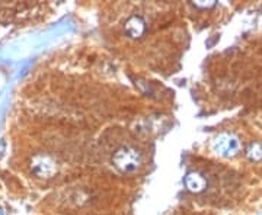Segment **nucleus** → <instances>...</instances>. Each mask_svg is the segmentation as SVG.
<instances>
[{
  "label": "nucleus",
  "mask_w": 262,
  "mask_h": 215,
  "mask_svg": "<svg viewBox=\"0 0 262 215\" xmlns=\"http://www.w3.org/2000/svg\"><path fill=\"white\" fill-rule=\"evenodd\" d=\"M241 149L239 138L230 132H222L211 142V150L220 157H233Z\"/></svg>",
  "instance_id": "f03ea898"
},
{
  "label": "nucleus",
  "mask_w": 262,
  "mask_h": 215,
  "mask_svg": "<svg viewBox=\"0 0 262 215\" xmlns=\"http://www.w3.org/2000/svg\"><path fill=\"white\" fill-rule=\"evenodd\" d=\"M245 156L246 159L252 163H259L262 161V144L253 141L251 144H248V147L245 149Z\"/></svg>",
  "instance_id": "423d86ee"
},
{
  "label": "nucleus",
  "mask_w": 262,
  "mask_h": 215,
  "mask_svg": "<svg viewBox=\"0 0 262 215\" xmlns=\"http://www.w3.org/2000/svg\"><path fill=\"white\" fill-rule=\"evenodd\" d=\"M39 161H35V164H34V170L37 172L38 175H41V176H50V175H53L54 173V163L51 161V160L48 159V157H37Z\"/></svg>",
  "instance_id": "39448f33"
},
{
  "label": "nucleus",
  "mask_w": 262,
  "mask_h": 215,
  "mask_svg": "<svg viewBox=\"0 0 262 215\" xmlns=\"http://www.w3.org/2000/svg\"><path fill=\"white\" fill-rule=\"evenodd\" d=\"M184 183L187 190L191 194H201L207 189V179L203 173L196 172V170H191L188 172L187 176L184 179Z\"/></svg>",
  "instance_id": "20e7f679"
},
{
  "label": "nucleus",
  "mask_w": 262,
  "mask_h": 215,
  "mask_svg": "<svg viewBox=\"0 0 262 215\" xmlns=\"http://www.w3.org/2000/svg\"><path fill=\"white\" fill-rule=\"evenodd\" d=\"M141 163H143L141 153L130 146H122L117 149L113 156V166L122 175L136 173L141 168Z\"/></svg>",
  "instance_id": "f257e3e1"
},
{
  "label": "nucleus",
  "mask_w": 262,
  "mask_h": 215,
  "mask_svg": "<svg viewBox=\"0 0 262 215\" xmlns=\"http://www.w3.org/2000/svg\"><path fill=\"white\" fill-rule=\"evenodd\" d=\"M191 6H194L196 9H211L215 6V0H192Z\"/></svg>",
  "instance_id": "0eeeda50"
},
{
  "label": "nucleus",
  "mask_w": 262,
  "mask_h": 215,
  "mask_svg": "<svg viewBox=\"0 0 262 215\" xmlns=\"http://www.w3.org/2000/svg\"><path fill=\"white\" fill-rule=\"evenodd\" d=\"M124 32L131 39H140L146 34V22L140 15H133L124 23Z\"/></svg>",
  "instance_id": "7ed1b4c3"
}]
</instances>
